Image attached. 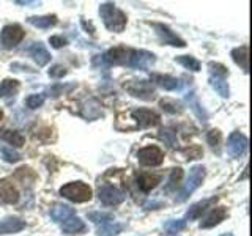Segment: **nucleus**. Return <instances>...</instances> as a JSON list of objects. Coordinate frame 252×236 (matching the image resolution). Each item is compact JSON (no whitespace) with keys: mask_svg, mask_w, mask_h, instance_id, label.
<instances>
[{"mask_svg":"<svg viewBox=\"0 0 252 236\" xmlns=\"http://www.w3.org/2000/svg\"><path fill=\"white\" fill-rule=\"evenodd\" d=\"M123 225L120 222H115V220H109L106 224L98 225L96 235L98 236H117L118 233H122Z\"/></svg>","mask_w":252,"mask_h":236,"instance_id":"393cba45","label":"nucleus"},{"mask_svg":"<svg viewBox=\"0 0 252 236\" xmlns=\"http://www.w3.org/2000/svg\"><path fill=\"white\" fill-rule=\"evenodd\" d=\"M60 194L74 203H85L92 200V187L82 183V181H74V183L65 184L60 189Z\"/></svg>","mask_w":252,"mask_h":236,"instance_id":"7ed1b4c3","label":"nucleus"},{"mask_svg":"<svg viewBox=\"0 0 252 236\" xmlns=\"http://www.w3.org/2000/svg\"><path fill=\"white\" fill-rule=\"evenodd\" d=\"M2 117H3V112H2V110H0V120H2Z\"/></svg>","mask_w":252,"mask_h":236,"instance_id":"79ce46f5","label":"nucleus"},{"mask_svg":"<svg viewBox=\"0 0 252 236\" xmlns=\"http://www.w3.org/2000/svg\"><path fill=\"white\" fill-rule=\"evenodd\" d=\"M0 156H2V159L5 162H18L21 161V154L16 151V149L10 148V147H2L0 148Z\"/></svg>","mask_w":252,"mask_h":236,"instance_id":"c85d7f7f","label":"nucleus"},{"mask_svg":"<svg viewBox=\"0 0 252 236\" xmlns=\"http://www.w3.org/2000/svg\"><path fill=\"white\" fill-rule=\"evenodd\" d=\"M220 139H222V136H220V132L218 129L215 131H210L208 132V136H207V140H208V144L213 147V148H218L219 144H220Z\"/></svg>","mask_w":252,"mask_h":236,"instance_id":"e433bc0d","label":"nucleus"},{"mask_svg":"<svg viewBox=\"0 0 252 236\" xmlns=\"http://www.w3.org/2000/svg\"><path fill=\"white\" fill-rule=\"evenodd\" d=\"M203 179H205V167H203V165H194V167L189 170L186 183H185L183 189L180 191V194H178V197H177L175 200L178 203L188 200L189 195H191L194 191H197V189L202 186Z\"/></svg>","mask_w":252,"mask_h":236,"instance_id":"f03ea898","label":"nucleus"},{"mask_svg":"<svg viewBox=\"0 0 252 236\" xmlns=\"http://www.w3.org/2000/svg\"><path fill=\"white\" fill-rule=\"evenodd\" d=\"M125 90L129 94H132L134 98L144 99V101H152L155 99V87L152 82L142 81V79H131V81L125 82Z\"/></svg>","mask_w":252,"mask_h":236,"instance_id":"20e7f679","label":"nucleus"},{"mask_svg":"<svg viewBox=\"0 0 252 236\" xmlns=\"http://www.w3.org/2000/svg\"><path fill=\"white\" fill-rule=\"evenodd\" d=\"M0 200L5 203H18L19 192L10 179H0Z\"/></svg>","mask_w":252,"mask_h":236,"instance_id":"ddd939ff","label":"nucleus"},{"mask_svg":"<svg viewBox=\"0 0 252 236\" xmlns=\"http://www.w3.org/2000/svg\"><path fill=\"white\" fill-rule=\"evenodd\" d=\"M155 61H156V57H155V54H152V52L129 49L125 66H129V68H134V69H140V71H147V69H150L155 65Z\"/></svg>","mask_w":252,"mask_h":236,"instance_id":"39448f33","label":"nucleus"},{"mask_svg":"<svg viewBox=\"0 0 252 236\" xmlns=\"http://www.w3.org/2000/svg\"><path fill=\"white\" fill-rule=\"evenodd\" d=\"M181 177H183V170L181 169H173L170 173V178H169V186H167V191H173L177 187V184L180 183Z\"/></svg>","mask_w":252,"mask_h":236,"instance_id":"72a5a7b5","label":"nucleus"},{"mask_svg":"<svg viewBox=\"0 0 252 236\" xmlns=\"http://www.w3.org/2000/svg\"><path fill=\"white\" fill-rule=\"evenodd\" d=\"M60 228H62V232L66 235H76L85 230V224L77 216H73L68 220H65L63 224H60Z\"/></svg>","mask_w":252,"mask_h":236,"instance_id":"aec40b11","label":"nucleus"},{"mask_svg":"<svg viewBox=\"0 0 252 236\" xmlns=\"http://www.w3.org/2000/svg\"><path fill=\"white\" fill-rule=\"evenodd\" d=\"M175 61H178L181 66H185L186 69L189 71H194V73H197V71L200 69V63L197 59L191 57V55H180V57L175 59Z\"/></svg>","mask_w":252,"mask_h":236,"instance_id":"cd10ccee","label":"nucleus"},{"mask_svg":"<svg viewBox=\"0 0 252 236\" xmlns=\"http://www.w3.org/2000/svg\"><path fill=\"white\" fill-rule=\"evenodd\" d=\"M208 68H210V73H211V76H220V77H227V74H228L227 68L220 65V63H210Z\"/></svg>","mask_w":252,"mask_h":236,"instance_id":"c9c22d12","label":"nucleus"},{"mask_svg":"<svg viewBox=\"0 0 252 236\" xmlns=\"http://www.w3.org/2000/svg\"><path fill=\"white\" fill-rule=\"evenodd\" d=\"M0 139L5 140V142H8V144L13 145V147H18V148L26 144V139H24V136H22L21 132H18V131L5 129V131L0 132Z\"/></svg>","mask_w":252,"mask_h":236,"instance_id":"bb28decb","label":"nucleus"},{"mask_svg":"<svg viewBox=\"0 0 252 236\" xmlns=\"http://www.w3.org/2000/svg\"><path fill=\"white\" fill-rule=\"evenodd\" d=\"M137 159L142 165H147V167H156V165H161L164 161V153L161 151V148H158L155 145L152 147H145L137 151Z\"/></svg>","mask_w":252,"mask_h":236,"instance_id":"0eeeda50","label":"nucleus"},{"mask_svg":"<svg viewBox=\"0 0 252 236\" xmlns=\"http://www.w3.org/2000/svg\"><path fill=\"white\" fill-rule=\"evenodd\" d=\"M16 3H19V5H36V2H21V0H18Z\"/></svg>","mask_w":252,"mask_h":236,"instance_id":"ea45409f","label":"nucleus"},{"mask_svg":"<svg viewBox=\"0 0 252 236\" xmlns=\"http://www.w3.org/2000/svg\"><path fill=\"white\" fill-rule=\"evenodd\" d=\"M98 197L104 205H118L126 199V194L123 191H120V189L114 187V186L104 184V186H99Z\"/></svg>","mask_w":252,"mask_h":236,"instance_id":"1a4fd4ad","label":"nucleus"},{"mask_svg":"<svg viewBox=\"0 0 252 236\" xmlns=\"http://www.w3.org/2000/svg\"><path fill=\"white\" fill-rule=\"evenodd\" d=\"M210 85L215 88V91L222 98H228L230 96V90H228V84L225 77L220 76H210Z\"/></svg>","mask_w":252,"mask_h":236,"instance_id":"b1692460","label":"nucleus"},{"mask_svg":"<svg viewBox=\"0 0 252 236\" xmlns=\"http://www.w3.org/2000/svg\"><path fill=\"white\" fill-rule=\"evenodd\" d=\"M248 149V139L246 136H243L241 132H232L228 136L227 142V151L235 159H240V157L246 153Z\"/></svg>","mask_w":252,"mask_h":236,"instance_id":"6e6552de","label":"nucleus"},{"mask_svg":"<svg viewBox=\"0 0 252 236\" xmlns=\"http://www.w3.org/2000/svg\"><path fill=\"white\" fill-rule=\"evenodd\" d=\"M216 197H211V199H207V200H202V202H199V203H195V205H192L191 208L188 209V212H186V219H197V217H200L202 216V212H205L207 211L211 205H215L216 203Z\"/></svg>","mask_w":252,"mask_h":236,"instance_id":"f3484780","label":"nucleus"},{"mask_svg":"<svg viewBox=\"0 0 252 236\" xmlns=\"http://www.w3.org/2000/svg\"><path fill=\"white\" fill-rule=\"evenodd\" d=\"M232 59L236 65H240V68L248 73L249 69V51H248V46H241V47H236V49L232 51Z\"/></svg>","mask_w":252,"mask_h":236,"instance_id":"6ab92c4d","label":"nucleus"},{"mask_svg":"<svg viewBox=\"0 0 252 236\" xmlns=\"http://www.w3.org/2000/svg\"><path fill=\"white\" fill-rule=\"evenodd\" d=\"M27 21L36 29H51L57 24V16H32Z\"/></svg>","mask_w":252,"mask_h":236,"instance_id":"a878e982","label":"nucleus"},{"mask_svg":"<svg viewBox=\"0 0 252 236\" xmlns=\"http://www.w3.org/2000/svg\"><path fill=\"white\" fill-rule=\"evenodd\" d=\"M99 16L102 22H104L106 29L110 31L120 33L126 27V14L122 10H118L115 3H110V2L102 3L99 6Z\"/></svg>","mask_w":252,"mask_h":236,"instance_id":"f257e3e1","label":"nucleus"},{"mask_svg":"<svg viewBox=\"0 0 252 236\" xmlns=\"http://www.w3.org/2000/svg\"><path fill=\"white\" fill-rule=\"evenodd\" d=\"M161 107L165 110V112H169V114H181L183 112V107H181L177 101H173V99H162L161 102Z\"/></svg>","mask_w":252,"mask_h":236,"instance_id":"c756f323","label":"nucleus"},{"mask_svg":"<svg viewBox=\"0 0 252 236\" xmlns=\"http://www.w3.org/2000/svg\"><path fill=\"white\" fill-rule=\"evenodd\" d=\"M159 136L169 147H177V136L172 129H161Z\"/></svg>","mask_w":252,"mask_h":236,"instance_id":"f704fd0d","label":"nucleus"},{"mask_svg":"<svg viewBox=\"0 0 252 236\" xmlns=\"http://www.w3.org/2000/svg\"><path fill=\"white\" fill-rule=\"evenodd\" d=\"M73 216H76L74 209L71 206H68V205H63V203H57L51 209V217H52L54 222H57L59 225L65 222V220H68L69 217H73Z\"/></svg>","mask_w":252,"mask_h":236,"instance_id":"dca6fc26","label":"nucleus"},{"mask_svg":"<svg viewBox=\"0 0 252 236\" xmlns=\"http://www.w3.org/2000/svg\"><path fill=\"white\" fill-rule=\"evenodd\" d=\"M66 74V68L62 66V65H55L49 69V76L51 77H55V79H60Z\"/></svg>","mask_w":252,"mask_h":236,"instance_id":"4c0bfd02","label":"nucleus"},{"mask_svg":"<svg viewBox=\"0 0 252 236\" xmlns=\"http://www.w3.org/2000/svg\"><path fill=\"white\" fill-rule=\"evenodd\" d=\"M49 43H51L52 47H55V49H60V47L66 46V39L63 38V36H51Z\"/></svg>","mask_w":252,"mask_h":236,"instance_id":"58836bf2","label":"nucleus"},{"mask_svg":"<svg viewBox=\"0 0 252 236\" xmlns=\"http://www.w3.org/2000/svg\"><path fill=\"white\" fill-rule=\"evenodd\" d=\"M153 27L156 30L158 36H159L161 43L162 44H169V46H175V47H185L186 43L181 39L177 33H173V31L167 27L164 26V24H153Z\"/></svg>","mask_w":252,"mask_h":236,"instance_id":"9d476101","label":"nucleus"},{"mask_svg":"<svg viewBox=\"0 0 252 236\" xmlns=\"http://www.w3.org/2000/svg\"><path fill=\"white\" fill-rule=\"evenodd\" d=\"M159 183H161V177L159 175H152V173H140V175L137 177V186L144 192L152 191V189H155Z\"/></svg>","mask_w":252,"mask_h":236,"instance_id":"a211bd4d","label":"nucleus"},{"mask_svg":"<svg viewBox=\"0 0 252 236\" xmlns=\"http://www.w3.org/2000/svg\"><path fill=\"white\" fill-rule=\"evenodd\" d=\"M220 236H233L232 233H225V235H220Z\"/></svg>","mask_w":252,"mask_h":236,"instance_id":"a19ab883","label":"nucleus"},{"mask_svg":"<svg viewBox=\"0 0 252 236\" xmlns=\"http://www.w3.org/2000/svg\"><path fill=\"white\" fill-rule=\"evenodd\" d=\"M18 91H19V82L14 81V79H5L0 84V99L14 98Z\"/></svg>","mask_w":252,"mask_h":236,"instance_id":"412c9836","label":"nucleus"},{"mask_svg":"<svg viewBox=\"0 0 252 236\" xmlns=\"http://www.w3.org/2000/svg\"><path fill=\"white\" fill-rule=\"evenodd\" d=\"M26 228V222L21 220L19 217H6L0 220V235H10V233H18Z\"/></svg>","mask_w":252,"mask_h":236,"instance_id":"2eb2a0df","label":"nucleus"},{"mask_svg":"<svg viewBox=\"0 0 252 236\" xmlns=\"http://www.w3.org/2000/svg\"><path fill=\"white\" fill-rule=\"evenodd\" d=\"M186 101L189 102V107H191V110L195 114V117L199 118L202 123H207L208 121V115H207V112H205V109L202 107V104L199 102V99L195 98V94L194 93H188L186 94Z\"/></svg>","mask_w":252,"mask_h":236,"instance_id":"4be33fe9","label":"nucleus"},{"mask_svg":"<svg viewBox=\"0 0 252 236\" xmlns=\"http://www.w3.org/2000/svg\"><path fill=\"white\" fill-rule=\"evenodd\" d=\"M44 102V94H30V96L26 99V104L29 109H38L41 107Z\"/></svg>","mask_w":252,"mask_h":236,"instance_id":"473e14b6","label":"nucleus"},{"mask_svg":"<svg viewBox=\"0 0 252 236\" xmlns=\"http://www.w3.org/2000/svg\"><path fill=\"white\" fill-rule=\"evenodd\" d=\"M132 117L140 128H150V126H156L159 123V115L150 109H136L132 112Z\"/></svg>","mask_w":252,"mask_h":236,"instance_id":"9b49d317","label":"nucleus"},{"mask_svg":"<svg viewBox=\"0 0 252 236\" xmlns=\"http://www.w3.org/2000/svg\"><path fill=\"white\" fill-rule=\"evenodd\" d=\"M27 52L30 54V57L36 61L38 66H44V65H47V63L51 61V54H49V51H47L46 46L43 43H39V41L32 44L29 49H27Z\"/></svg>","mask_w":252,"mask_h":236,"instance_id":"f8f14e48","label":"nucleus"},{"mask_svg":"<svg viewBox=\"0 0 252 236\" xmlns=\"http://www.w3.org/2000/svg\"><path fill=\"white\" fill-rule=\"evenodd\" d=\"M185 227H186V220H185V219H178V220H169V222L164 225L165 232L170 233V235L181 232Z\"/></svg>","mask_w":252,"mask_h":236,"instance_id":"7c9ffc66","label":"nucleus"},{"mask_svg":"<svg viewBox=\"0 0 252 236\" xmlns=\"http://www.w3.org/2000/svg\"><path fill=\"white\" fill-rule=\"evenodd\" d=\"M89 219L93 220L96 225H101V224H106L109 220H114V216L109 214V212H101V211H96V212H90L89 214Z\"/></svg>","mask_w":252,"mask_h":236,"instance_id":"2f4dec72","label":"nucleus"},{"mask_svg":"<svg viewBox=\"0 0 252 236\" xmlns=\"http://www.w3.org/2000/svg\"><path fill=\"white\" fill-rule=\"evenodd\" d=\"M227 217V209L224 206H218L213 209L210 214H207L200 222V228H211L218 224H220Z\"/></svg>","mask_w":252,"mask_h":236,"instance_id":"4468645a","label":"nucleus"},{"mask_svg":"<svg viewBox=\"0 0 252 236\" xmlns=\"http://www.w3.org/2000/svg\"><path fill=\"white\" fill-rule=\"evenodd\" d=\"M153 82L156 85H159L161 88L167 90V91H173L177 90L180 87V82L177 77H172V76H162V74H155L153 76Z\"/></svg>","mask_w":252,"mask_h":236,"instance_id":"5701e85b","label":"nucleus"},{"mask_svg":"<svg viewBox=\"0 0 252 236\" xmlns=\"http://www.w3.org/2000/svg\"><path fill=\"white\" fill-rule=\"evenodd\" d=\"M24 36H26V31L18 24H11V26H5L0 31V44H2L5 49H13V47L18 46Z\"/></svg>","mask_w":252,"mask_h":236,"instance_id":"423d86ee","label":"nucleus"}]
</instances>
